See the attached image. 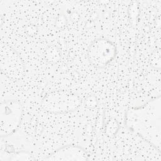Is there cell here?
<instances>
[{"instance_id": "cell-1", "label": "cell", "mask_w": 161, "mask_h": 161, "mask_svg": "<svg viewBox=\"0 0 161 161\" xmlns=\"http://www.w3.org/2000/svg\"><path fill=\"white\" fill-rule=\"evenodd\" d=\"M125 125L158 152L161 143L160 96L143 105L131 108L125 114Z\"/></svg>"}, {"instance_id": "cell-2", "label": "cell", "mask_w": 161, "mask_h": 161, "mask_svg": "<svg viewBox=\"0 0 161 161\" xmlns=\"http://www.w3.org/2000/svg\"><path fill=\"white\" fill-rule=\"evenodd\" d=\"M23 117V106L15 100L1 103L0 106L1 136L6 137L13 134L19 128Z\"/></svg>"}, {"instance_id": "cell-3", "label": "cell", "mask_w": 161, "mask_h": 161, "mask_svg": "<svg viewBox=\"0 0 161 161\" xmlns=\"http://www.w3.org/2000/svg\"><path fill=\"white\" fill-rule=\"evenodd\" d=\"M80 99L74 94L55 91L47 94L41 102V106L47 111L62 114L75 111L79 106Z\"/></svg>"}, {"instance_id": "cell-4", "label": "cell", "mask_w": 161, "mask_h": 161, "mask_svg": "<svg viewBox=\"0 0 161 161\" xmlns=\"http://www.w3.org/2000/svg\"><path fill=\"white\" fill-rule=\"evenodd\" d=\"M116 45L106 38H97L93 40L87 48V58L96 67L104 68L116 57Z\"/></svg>"}, {"instance_id": "cell-5", "label": "cell", "mask_w": 161, "mask_h": 161, "mask_svg": "<svg viewBox=\"0 0 161 161\" xmlns=\"http://www.w3.org/2000/svg\"><path fill=\"white\" fill-rule=\"evenodd\" d=\"M1 69L8 76L19 78L24 72V65L18 53L11 47L5 46L1 50Z\"/></svg>"}, {"instance_id": "cell-6", "label": "cell", "mask_w": 161, "mask_h": 161, "mask_svg": "<svg viewBox=\"0 0 161 161\" xmlns=\"http://www.w3.org/2000/svg\"><path fill=\"white\" fill-rule=\"evenodd\" d=\"M43 160L48 161H85L87 160L88 158L85 150L80 146L66 145L57 148Z\"/></svg>"}, {"instance_id": "cell-7", "label": "cell", "mask_w": 161, "mask_h": 161, "mask_svg": "<svg viewBox=\"0 0 161 161\" xmlns=\"http://www.w3.org/2000/svg\"><path fill=\"white\" fill-rule=\"evenodd\" d=\"M119 130V124L116 119H111L106 125L105 133L108 136H114Z\"/></svg>"}, {"instance_id": "cell-8", "label": "cell", "mask_w": 161, "mask_h": 161, "mask_svg": "<svg viewBox=\"0 0 161 161\" xmlns=\"http://www.w3.org/2000/svg\"><path fill=\"white\" fill-rule=\"evenodd\" d=\"M45 55L46 59L50 62H56L60 57L59 50L53 47H48L46 50Z\"/></svg>"}, {"instance_id": "cell-9", "label": "cell", "mask_w": 161, "mask_h": 161, "mask_svg": "<svg viewBox=\"0 0 161 161\" xmlns=\"http://www.w3.org/2000/svg\"><path fill=\"white\" fill-rule=\"evenodd\" d=\"M30 153L26 151H19L15 152L14 155L9 159L10 160H32Z\"/></svg>"}, {"instance_id": "cell-10", "label": "cell", "mask_w": 161, "mask_h": 161, "mask_svg": "<svg viewBox=\"0 0 161 161\" xmlns=\"http://www.w3.org/2000/svg\"><path fill=\"white\" fill-rule=\"evenodd\" d=\"M84 104L86 108L89 109L96 108L97 105V100L96 96L93 95H90L86 97L84 100Z\"/></svg>"}, {"instance_id": "cell-11", "label": "cell", "mask_w": 161, "mask_h": 161, "mask_svg": "<svg viewBox=\"0 0 161 161\" xmlns=\"http://www.w3.org/2000/svg\"><path fill=\"white\" fill-rule=\"evenodd\" d=\"M67 23V18L65 15L62 14H60L58 15L55 19V26L58 29H62L64 28Z\"/></svg>"}, {"instance_id": "cell-12", "label": "cell", "mask_w": 161, "mask_h": 161, "mask_svg": "<svg viewBox=\"0 0 161 161\" xmlns=\"http://www.w3.org/2000/svg\"><path fill=\"white\" fill-rule=\"evenodd\" d=\"M138 10V6H136V5H133L131 6V9H129V11H130V18L134 21L135 19H136V17H137V14H136V11Z\"/></svg>"}, {"instance_id": "cell-13", "label": "cell", "mask_w": 161, "mask_h": 161, "mask_svg": "<svg viewBox=\"0 0 161 161\" xmlns=\"http://www.w3.org/2000/svg\"><path fill=\"white\" fill-rule=\"evenodd\" d=\"M33 30H35V27L32 26V25H28V28H27V30L26 31L28 32H30V35H32L33 33H35V31H33Z\"/></svg>"}]
</instances>
